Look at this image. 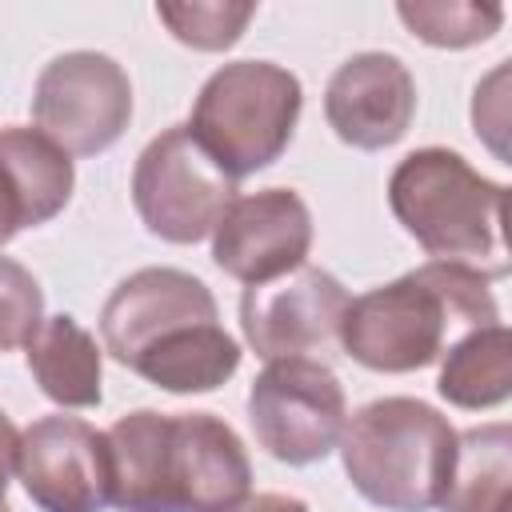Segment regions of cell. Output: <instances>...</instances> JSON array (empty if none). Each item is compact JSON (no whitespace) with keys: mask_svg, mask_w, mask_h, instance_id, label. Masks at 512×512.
<instances>
[{"mask_svg":"<svg viewBox=\"0 0 512 512\" xmlns=\"http://www.w3.org/2000/svg\"><path fill=\"white\" fill-rule=\"evenodd\" d=\"M16 472L40 512H104L112 504L108 440L88 420H32L20 432Z\"/></svg>","mask_w":512,"mask_h":512,"instance_id":"cell-11","label":"cell"},{"mask_svg":"<svg viewBox=\"0 0 512 512\" xmlns=\"http://www.w3.org/2000/svg\"><path fill=\"white\" fill-rule=\"evenodd\" d=\"M28 352V372L36 376L40 392L60 404V408H96L104 388V364H100V348L96 336L84 332L72 316H44V324L36 328V336L24 344Z\"/></svg>","mask_w":512,"mask_h":512,"instance_id":"cell-14","label":"cell"},{"mask_svg":"<svg viewBox=\"0 0 512 512\" xmlns=\"http://www.w3.org/2000/svg\"><path fill=\"white\" fill-rule=\"evenodd\" d=\"M312 248V212L292 188L236 196L212 228V260L240 284H268L304 264Z\"/></svg>","mask_w":512,"mask_h":512,"instance_id":"cell-12","label":"cell"},{"mask_svg":"<svg viewBox=\"0 0 512 512\" xmlns=\"http://www.w3.org/2000/svg\"><path fill=\"white\" fill-rule=\"evenodd\" d=\"M100 340L116 364L164 392H212L240 368L208 284L180 268L124 276L100 312Z\"/></svg>","mask_w":512,"mask_h":512,"instance_id":"cell-1","label":"cell"},{"mask_svg":"<svg viewBox=\"0 0 512 512\" xmlns=\"http://www.w3.org/2000/svg\"><path fill=\"white\" fill-rule=\"evenodd\" d=\"M300 108L304 88L288 68L272 60H232L204 80L184 128L224 176L244 180L280 160Z\"/></svg>","mask_w":512,"mask_h":512,"instance_id":"cell-5","label":"cell"},{"mask_svg":"<svg viewBox=\"0 0 512 512\" xmlns=\"http://www.w3.org/2000/svg\"><path fill=\"white\" fill-rule=\"evenodd\" d=\"M160 512H232L252 496L244 440L212 412H176L160 424L156 448Z\"/></svg>","mask_w":512,"mask_h":512,"instance_id":"cell-9","label":"cell"},{"mask_svg":"<svg viewBox=\"0 0 512 512\" xmlns=\"http://www.w3.org/2000/svg\"><path fill=\"white\" fill-rule=\"evenodd\" d=\"M436 392L456 408H496L512 392V336L504 324L476 328L444 352Z\"/></svg>","mask_w":512,"mask_h":512,"instance_id":"cell-17","label":"cell"},{"mask_svg":"<svg viewBox=\"0 0 512 512\" xmlns=\"http://www.w3.org/2000/svg\"><path fill=\"white\" fill-rule=\"evenodd\" d=\"M40 324H44V292L36 276L12 256H0V352L24 348Z\"/></svg>","mask_w":512,"mask_h":512,"instance_id":"cell-20","label":"cell"},{"mask_svg":"<svg viewBox=\"0 0 512 512\" xmlns=\"http://www.w3.org/2000/svg\"><path fill=\"white\" fill-rule=\"evenodd\" d=\"M340 460L368 504L384 512H428L444 496L456 428L424 400L384 396L344 424Z\"/></svg>","mask_w":512,"mask_h":512,"instance_id":"cell-4","label":"cell"},{"mask_svg":"<svg viewBox=\"0 0 512 512\" xmlns=\"http://www.w3.org/2000/svg\"><path fill=\"white\" fill-rule=\"evenodd\" d=\"M488 324H500L488 280L472 268L428 260L348 300L340 348L372 372H416L436 364L460 336Z\"/></svg>","mask_w":512,"mask_h":512,"instance_id":"cell-2","label":"cell"},{"mask_svg":"<svg viewBox=\"0 0 512 512\" xmlns=\"http://www.w3.org/2000/svg\"><path fill=\"white\" fill-rule=\"evenodd\" d=\"M232 512H308V504L300 496H284V492H260V496H248L240 508Z\"/></svg>","mask_w":512,"mask_h":512,"instance_id":"cell-23","label":"cell"},{"mask_svg":"<svg viewBox=\"0 0 512 512\" xmlns=\"http://www.w3.org/2000/svg\"><path fill=\"white\" fill-rule=\"evenodd\" d=\"M328 128L364 152L396 144L416 116V80L392 52H356L324 88Z\"/></svg>","mask_w":512,"mask_h":512,"instance_id":"cell-13","label":"cell"},{"mask_svg":"<svg viewBox=\"0 0 512 512\" xmlns=\"http://www.w3.org/2000/svg\"><path fill=\"white\" fill-rule=\"evenodd\" d=\"M0 512H12V508H8V500H0Z\"/></svg>","mask_w":512,"mask_h":512,"instance_id":"cell-24","label":"cell"},{"mask_svg":"<svg viewBox=\"0 0 512 512\" xmlns=\"http://www.w3.org/2000/svg\"><path fill=\"white\" fill-rule=\"evenodd\" d=\"M396 16L432 48H468L484 44L500 32L504 8L500 4H476V0H404L396 4Z\"/></svg>","mask_w":512,"mask_h":512,"instance_id":"cell-18","label":"cell"},{"mask_svg":"<svg viewBox=\"0 0 512 512\" xmlns=\"http://www.w3.org/2000/svg\"><path fill=\"white\" fill-rule=\"evenodd\" d=\"M32 116L68 156H96L112 148L132 120L128 72L104 52H64L36 76Z\"/></svg>","mask_w":512,"mask_h":512,"instance_id":"cell-8","label":"cell"},{"mask_svg":"<svg viewBox=\"0 0 512 512\" xmlns=\"http://www.w3.org/2000/svg\"><path fill=\"white\" fill-rule=\"evenodd\" d=\"M388 204L432 260L472 268L484 280L508 276L504 184L480 176L460 152H408L388 176Z\"/></svg>","mask_w":512,"mask_h":512,"instance_id":"cell-3","label":"cell"},{"mask_svg":"<svg viewBox=\"0 0 512 512\" xmlns=\"http://www.w3.org/2000/svg\"><path fill=\"white\" fill-rule=\"evenodd\" d=\"M16 452H20V432H16V424L0 412V500H4L8 480H12V472H16Z\"/></svg>","mask_w":512,"mask_h":512,"instance_id":"cell-22","label":"cell"},{"mask_svg":"<svg viewBox=\"0 0 512 512\" xmlns=\"http://www.w3.org/2000/svg\"><path fill=\"white\" fill-rule=\"evenodd\" d=\"M236 200V180L224 176L184 124L164 128L144 144L132 168V204L144 228L168 244L204 240Z\"/></svg>","mask_w":512,"mask_h":512,"instance_id":"cell-6","label":"cell"},{"mask_svg":"<svg viewBox=\"0 0 512 512\" xmlns=\"http://www.w3.org/2000/svg\"><path fill=\"white\" fill-rule=\"evenodd\" d=\"M344 284L316 268L300 264L288 276L252 284L240 296V328L256 356L296 360L308 352H328L340 340V320L348 308Z\"/></svg>","mask_w":512,"mask_h":512,"instance_id":"cell-10","label":"cell"},{"mask_svg":"<svg viewBox=\"0 0 512 512\" xmlns=\"http://www.w3.org/2000/svg\"><path fill=\"white\" fill-rule=\"evenodd\" d=\"M248 420L268 456L280 464L324 460L348 424V400L336 372L320 360H272L248 392Z\"/></svg>","mask_w":512,"mask_h":512,"instance_id":"cell-7","label":"cell"},{"mask_svg":"<svg viewBox=\"0 0 512 512\" xmlns=\"http://www.w3.org/2000/svg\"><path fill=\"white\" fill-rule=\"evenodd\" d=\"M156 16L168 32L200 52H224L240 40L244 24L256 16V4H224V0H192V4H156Z\"/></svg>","mask_w":512,"mask_h":512,"instance_id":"cell-19","label":"cell"},{"mask_svg":"<svg viewBox=\"0 0 512 512\" xmlns=\"http://www.w3.org/2000/svg\"><path fill=\"white\" fill-rule=\"evenodd\" d=\"M512 492V428L484 424L456 436V460L440 496L444 512H508Z\"/></svg>","mask_w":512,"mask_h":512,"instance_id":"cell-15","label":"cell"},{"mask_svg":"<svg viewBox=\"0 0 512 512\" xmlns=\"http://www.w3.org/2000/svg\"><path fill=\"white\" fill-rule=\"evenodd\" d=\"M0 164L8 168L24 208L32 216V228L48 224L52 216L64 212L76 172H72V156L56 140H48L40 128L8 124V128H0Z\"/></svg>","mask_w":512,"mask_h":512,"instance_id":"cell-16","label":"cell"},{"mask_svg":"<svg viewBox=\"0 0 512 512\" xmlns=\"http://www.w3.org/2000/svg\"><path fill=\"white\" fill-rule=\"evenodd\" d=\"M20 228H32V216H28L24 200H20V192H16L12 176H8V168L0 164V248H4Z\"/></svg>","mask_w":512,"mask_h":512,"instance_id":"cell-21","label":"cell"}]
</instances>
